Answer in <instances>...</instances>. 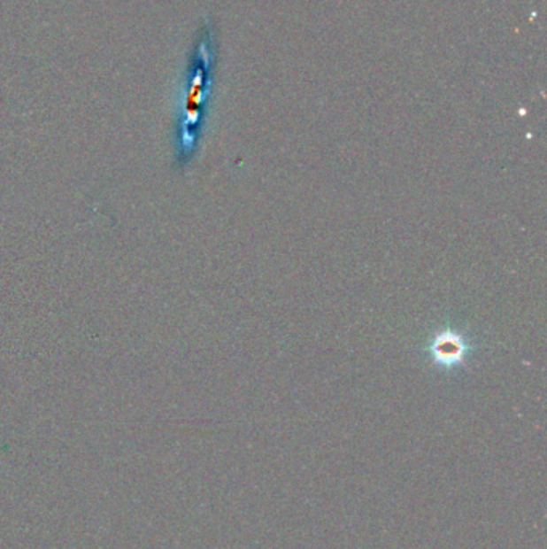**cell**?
Segmentation results:
<instances>
[{"mask_svg": "<svg viewBox=\"0 0 547 549\" xmlns=\"http://www.w3.org/2000/svg\"><path fill=\"white\" fill-rule=\"evenodd\" d=\"M432 351L438 363L453 367L456 363H461L462 357L466 353V344L454 333H443L436 337Z\"/></svg>", "mask_w": 547, "mask_h": 549, "instance_id": "1", "label": "cell"}]
</instances>
